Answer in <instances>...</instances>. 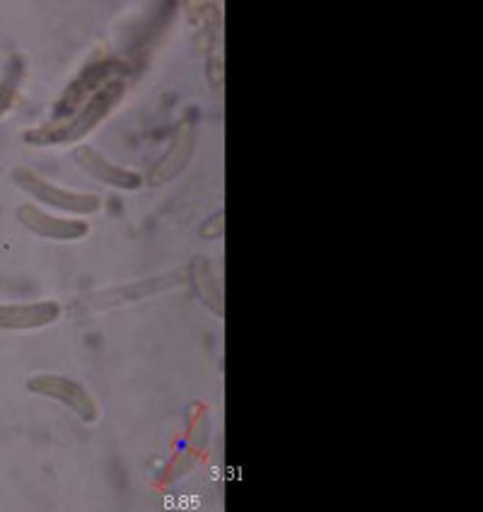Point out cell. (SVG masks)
<instances>
[{
	"instance_id": "obj_6",
	"label": "cell",
	"mask_w": 483,
	"mask_h": 512,
	"mask_svg": "<svg viewBox=\"0 0 483 512\" xmlns=\"http://www.w3.org/2000/svg\"><path fill=\"white\" fill-rule=\"evenodd\" d=\"M196 150V126L191 119H184L182 124L174 131L170 148L165 150V155L155 162L153 170L148 172L145 182L153 189H160V186L174 182L186 170V165L191 162Z\"/></svg>"
},
{
	"instance_id": "obj_7",
	"label": "cell",
	"mask_w": 483,
	"mask_h": 512,
	"mask_svg": "<svg viewBox=\"0 0 483 512\" xmlns=\"http://www.w3.org/2000/svg\"><path fill=\"white\" fill-rule=\"evenodd\" d=\"M73 160L85 174H90L97 182L112 186V189L138 191L145 182L141 174L128 170V167L116 165V162L104 157L100 150L92 148V145H78V148L73 150Z\"/></svg>"
},
{
	"instance_id": "obj_1",
	"label": "cell",
	"mask_w": 483,
	"mask_h": 512,
	"mask_svg": "<svg viewBox=\"0 0 483 512\" xmlns=\"http://www.w3.org/2000/svg\"><path fill=\"white\" fill-rule=\"evenodd\" d=\"M128 80L119 78L104 85L90 102L83 104L78 112L66 116V119H49L46 124L29 128L22 133V141L32 148H56V145H73L80 143L85 136H90L97 126L107 119L109 114L119 107V102L126 97Z\"/></svg>"
},
{
	"instance_id": "obj_9",
	"label": "cell",
	"mask_w": 483,
	"mask_h": 512,
	"mask_svg": "<svg viewBox=\"0 0 483 512\" xmlns=\"http://www.w3.org/2000/svg\"><path fill=\"white\" fill-rule=\"evenodd\" d=\"M186 276H189V281L194 283L196 295H199L203 305H206L211 312L218 314V317H225L223 288H220L218 278H215L211 259H206V256L196 254L194 259H191Z\"/></svg>"
},
{
	"instance_id": "obj_5",
	"label": "cell",
	"mask_w": 483,
	"mask_h": 512,
	"mask_svg": "<svg viewBox=\"0 0 483 512\" xmlns=\"http://www.w3.org/2000/svg\"><path fill=\"white\" fill-rule=\"evenodd\" d=\"M17 220H20L22 228L32 232V235L44 237V240L75 242L90 235V225H87L85 220L49 213L44 211V208L34 206V203H22V206L17 208Z\"/></svg>"
},
{
	"instance_id": "obj_13",
	"label": "cell",
	"mask_w": 483,
	"mask_h": 512,
	"mask_svg": "<svg viewBox=\"0 0 483 512\" xmlns=\"http://www.w3.org/2000/svg\"><path fill=\"white\" fill-rule=\"evenodd\" d=\"M189 442L196 447V450H203V447L208 445V421L206 418H201V421L191 428Z\"/></svg>"
},
{
	"instance_id": "obj_10",
	"label": "cell",
	"mask_w": 483,
	"mask_h": 512,
	"mask_svg": "<svg viewBox=\"0 0 483 512\" xmlns=\"http://www.w3.org/2000/svg\"><path fill=\"white\" fill-rule=\"evenodd\" d=\"M22 78H25V58L20 54H13L10 61L5 63L3 78H0V119L15 107Z\"/></svg>"
},
{
	"instance_id": "obj_3",
	"label": "cell",
	"mask_w": 483,
	"mask_h": 512,
	"mask_svg": "<svg viewBox=\"0 0 483 512\" xmlns=\"http://www.w3.org/2000/svg\"><path fill=\"white\" fill-rule=\"evenodd\" d=\"M126 73H128V68L119 61H102V63H92V66H87L85 71L66 87V92L61 95V100L56 102L51 119L54 121L66 119V116L75 114L80 107H83V104L90 102L104 85H109L112 80L126 78Z\"/></svg>"
},
{
	"instance_id": "obj_2",
	"label": "cell",
	"mask_w": 483,
	"mask_h": 512,
	"mask_svg": "<svg viewBox=\"0 0 483 512\" xmlns=\"http://www.w3.org/2000/svg\"><path fill=\"white\" fill-rule=\"evenodd\" d=\"M13 182L17 189L32 196L34 201L42 206L54 208V211L68 215H95L102 211V199L97 194H83V191H68L49 179L39 177L37 172L27 170V167H17L13 170Z\"/></svg>"
},
{
	"instance_id": "obj_8",
	"label": "cell",
	"mask_w": 483,
	"mask_h": 512,
	"mask_svg": "<svg viewBox=\"0 0 483 512\" xmlns=\"http://www.w3.org/2000/svg\"><path fill=\"white\" fill-rule=\"evenodd\" d=\"M61 317V305L56 300L22 302V305H0V329L32 331L44 329Z\"/></svg>"
},
{
	"instance_id": "obj_12",
	"label": "cell",
	"mask_w": 483,
	"mask_h": 512,
	"mask_svg": "<svg viewBox=\"0 0 483 512\" xmlns=\"http://www.w3.org/2000/svg\"><path fill=\"white\" fill-rule=\"evenodd\" d=\"M225 223H228V215L225 211L213 213L211 218L203 220V225L199 228L201 240H220L225 235Z\"/></svg>"
},
{
	"instance_id": "obj_11",
	"label": "cell",
	"mask_w": 483,
	"mask_h": 512,
	"mask_svg": "<svg viewBox=\"0 0 483 512\" xmlns=\"http://www.w3.org/2000/svg\"><path fill=\"white\" fill-rule=\"evenodd\" d=\"M206 80L215 95H220L225 90V58L220 51L206 58Z\"/></svg>"
},
{
	"instance_id": "obj_4",
	"label": "cell",
	"mask_w": 483,
	"mask_h": 512,
	"mask_svg": "<svg viewBox=\"0 0 483 512\" xmlns=\"http://www.w3.org/2000/svg\"><path fill=\"white\" fill-rule=\"evenodd\" d=\"M27 389L39 397L54 399L58 404H63L66 409H71L80 421L95 423L100 418V409H97V401L92 399V394L80 384L78 380L63 375H34L27 382Z\"/></svg>"
}]
</instances>
